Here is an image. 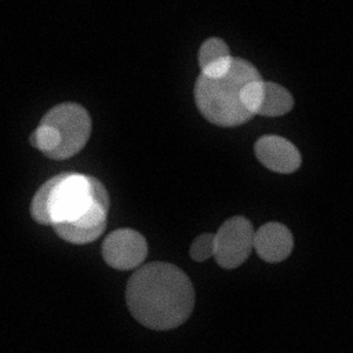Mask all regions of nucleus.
I'll return each instance as SVG.
<instances>
[{
    "label": "nucleus",
    "instance_id": "nucleus-1",
    "mask_svg": "<svg viewBox=\"0 0 353 353\" xmlns=\"http://www.w3.org/2000/svg\"><path fill=\"white\" fill-rule=\"evenodd\" d=\"M109 194L91 175L62 172L46 181L34 193L30 215L73 244L97 240L106 228Z\"/></svg>",
    "mask_w": 353,
    "mask_h": 353
},
{
    "label": "nucleus",
    "instance_id": "nucleus-6",
    "mask_svg": "<svg viewBox=\"0 0 353 353\" xmlns=\"http://www.w3.org/2000/svg\"><path fill=\"white\" fill-rule=\"evenodd\" d=\"M148 255L146 239L137 230L123 228L110 232L102 243V256L114 269H132Z\"/></svg>",
    "mask_w": 353,
    "mask_h": 353
},
{
    "label": "nucleus",
    "instance_id": "nucleus-11",
    "mask_svg": "<svg viewBox=\"0 0 353 353\" xmlns=\"http://www.w3.org/2000/svg\"><path fill=\"white\" fill-rule=\"evenodd\" d=\"M214 248H215V241H214V234L212 233H203L197 236L192 245H190V256L192 259L197 262H203L211 255H214Z\"/></svg>",
    "mask_w": 353,
    "mask_h": 353
},
{
    "label": "nucleus",
    "instance_id": "nucleus-2",
    "mask_svg": "<svg viewBox=\"0 0 353 353\" xmlns=\"http://www.w3.org/2000/svg\"><path fill=\"white\" fill-rule=\"evenodd\" d=\"M125 301L138 323L163 331L188 320L194 306V290L188 274L178 266L150 262L128 279Z\"/></svg>",
    "mask_w": 353,
    "mask_h": 353
},
{
    "label": "nucleus",
    "instance_id": "nucleus-10",
    "mask_svg": "<svg viewBox=\"0 0 353 353\" xmlns=\"http://www.w3.org/2000/svg\"><path fill=\"white\" fill-rule=\"evenodd\" d=\"M232 54L228 44L219 37H210L203 41L199 50V65L205 76H219L232 63Z\"/></svg>",
    "mask_w": 353,
    "mask_h": 353
},
{
    "label": "nucleus",
    "instance_id": "nucleus-7",
    "mask_svg": "<svg viewBox=\"0 0 353 353\" xmlns=\"http://www.w3.org/2000/svg\"><path fill=\"white\" fill-rule=\"evenodd\" d=\"M244 105L252 114L281 116L294 106L291 92L283 85L262 79L251 81L244 90Z\"/></svg>",
    "mask_w": 353,
    "mask_h": 353
},
{
    "label": "nucleus",
    "instance_id": "nucleus-8",
    "mask_svg": "<svg viewBox=\"0 0 353 353\" xmlns=\"http://www.w3.org/2000/svg\"><path fill=\"white\" fill-rule=\"evenodd\" d=\"M258 160L272 171L290 174L302 163L298 148L280 135H263L254 145Z\"/></svg>",
    "mask_w": 353,
    "mask_h": 353
},
{
    "label": "nucleus",
    "instance_id": "nucleus-5",
    "mask_svg": "<svg viewBox=\"0 0 353 353\" xmlns=\"http://www.w3.org/2000/svg\"><path fill=\"white\" fill-rule=\"evenodd\" d=\"M214 256L219 266L233 269L240 266L254 247L252 223L245 216L226 219L214 234Z\"/></svg>",
    "mask_w": 353,
    "mask_h": 353
},
{
    "label": "nucleus",
    "instance_id": "nucleus-9",
    "mask_svg": "<svg viewBox=\"0 0 353 353\" xmlns=\"http://www.w3.org/2000/svg\"><path fill=\"white\" fill-rule=\"evenodd\" d=\"M254 247L263 261L280 262L291 254L294 237L285 225L268 222L254 233Z\"/></svg>",
    "mask_w": 353,
    "mask_h": 353
},
{
    "label": "nucleus",
    "instance_id": "nucleus-4",
    "mask_svg": "<svg viewBox=\"0 0 353 353\" xmlns=\"http://www.w3.org/2000/svg\"><path fill=\"white\" fill-rule=\"evenodd\" d=\"M90 134L88 110L76 102H62L41 117L30 135V143L47 157L63 160L81 150Z\"/></svg>",
    "mask_w": 353,
    "mask_h": 353
},
{
    "label": "nucleus",
    "instance_id": "nucleus-3",
    "mask_svg": "<svg viewBox=\"0 0 353 353\" xmlns=\"http://www.w3.org/2000/svg\"><path fill=\"white\" fill-rule=\"evenodd\" d=\"M262 79L247 59L233 57L229 69L219 76L200 73L194 84V99L200 113L214 124L233 127L248 121L254 114L244 105V90Z\"/></svg>",
    "mask_w": 353,
    "mask_h": 353
}]
</instances>
